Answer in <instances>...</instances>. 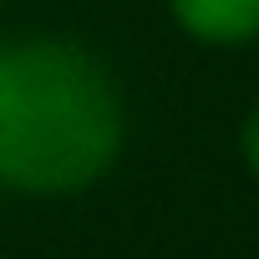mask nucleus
Listing matches in <instances>:
<instances>
[{
  "label": "nucleus",
  "mask_w": 259,
  "mask_h": 259,
  "mask_svg": "<svg viewBox=\"0 0 259 259\" xmlns=\"http://www.w3.org/2000/svg\"><path fill=\"white\" fill-rule=\"evenodd\" d=\"M122 143L107 71L66 41L0 46V183L21 193L87 188Z\"/></svg>",
  "instance_id": "1"
},
{
  "label": "nucleus",
  "mask_w": 259,
  "mask_h": 259,
  "mask_svg": "<svg viewBox=\"0 0 259 259\" xmlns=\"http://www.w3.org/2000/svg\"><path fill=\"white\" fill-rule=\"evenodd\" d=\"M244 158H249V168L259 173V112H254L249 127H244Z\"/></svg>",
  "instance_id": "3"
},
{
  "label": "nucleus",
  "mask_w": 259,
  "mask_h": 259,
  "mask_svg": "<svg viewBox=\"0 0 259 259\" xmlns=\"http://www.w3.org/2000/svg\"><path fill=\"white\" fill-rule=\"evenodd\" d=\"M173 16L188 36L213 46H239L259 36V0H173Z\"/></svg>",
  "instance_id": "2"
}]
</instances>
